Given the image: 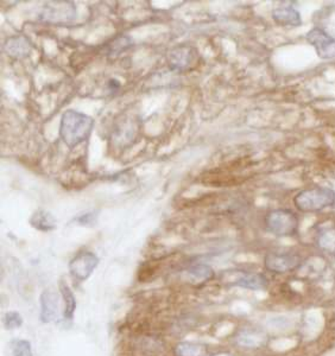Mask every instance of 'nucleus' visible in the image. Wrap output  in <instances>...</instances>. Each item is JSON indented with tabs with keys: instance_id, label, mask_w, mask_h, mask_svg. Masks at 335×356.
<instances>
[{
	"instance_id": "obj_19",
	"label": "nucleus",
	"mask_w": 335,
	"mask_h": 356,
	"mask_svg": "<svg viewBox=\"0 0 335 356\" xmlns=\"http://www.w3.org/2000/svg\"><path fill=\"white\" fill-rule=\"evenodd\" d=\"M5 356H33L31 344L26 340L13 339L8 342Z\"/></svg>"
},
{
	"instance_id": "obj_10",
	"label": "nucleus",
	"mask_w": 335,
	"mask_h": 356,
	"mask_svg": "<svg viewBox=\"0 0 335 356\" xmlns=\"http://www.w3.org/2000/svg\"><path fill=\"white\" fill-rule=\"evenodd\" d=\"M235 344L242 349L264 348L269 343V335L258 328L240 329L235 337Z\"/></svg>"
},
{
	"instance_id": "obj_9",
	"label": "nucleus",
	"mask_w": 335,
	"mask_h": 356,
	"mask_svg": "<svg viewBox=\"0 0 335 356\" xmlns=\"http://www.w3.org/2000/svg\"><path fill=\"white\" fill-rule=\"evenodd\" d=\"M230 284L232 286L262 291L267 290L269 286V280L263 273L250 271H235V275H231Z\"/></svg>"
},
{
	"instance_id": "obj_4",
	"label": "nucleus",
	"mask_w": 335,
	"mask_h": 356,
	"mask_svg": "<svg viewBox=\"0 0 335 356\" xmlns=\"http://www.w3.org/2000/svg\"><path fill=\"white\" fill-rule=\"evenodd\" d=\"M77 18V8L72 1H52L45 5L40 19L53 25L69 24Z\"/></svg>"
},
{
	"instance_id": "obj_15",
	"label": "nucleus",
	"mask_w": 335,
	"mask_h": 356,
	"mask_svg": "<svg viewBox=\"0 0 335 356\" xmlns=\"http://www.w3.org/2000/svg\"><path fill=\"white\" fill-rule=\"evenodd\" d=\"M59 290H60L61 297L63 300L65 309H63V318L67 322L74 320L75 310H77V298L72 289L69 288L68 284L63 278L59 282Z\"/></svg>"
},
{
	"instance_id": "obj_8",
	"label": "nucleus",
	"mask_w": 335,
	"mask_h": 356,
	"mask_svg": "<svg viewBox=\"0 0 335 356\" xmlns=\"http://www.w3.org/2000/svg\"><path fill=\"white\" fill-rule=\"evenodd\" d=\"M198 54L192 45H178L173 49L168 56V65L171 70L186 72L198 63Z\"/></svg>"
},
{
	"instance_id": "obj_5",
	"label": "nucleus",
	"mask_w": 335,
	"mask_h": 356,
	"mask_svg": "<svg viewBox=\"0 0 335 356\" xmlns=\"http://www.w3.org/2000/svg\"><path fill=\"white\" fill-rule=\"evenodd\" d=\"M302 263V257L294 252H270L264 258L265 268L276 275H286L295 271Z\"/></svg>"
},
{
	"instance_id": "obj_7",
	"label": "nucleus",
	"mask_w": 335,
	"mask_h": 356,
	"mask_svg": "<svg viewBox=\"0 0 335 356\" xmlns=\"http://www.w3.org/2000/svg\"><path fill=\"white\" fill-rule=\"evenodd\" d=\"M308 43L315 49V53L321 60L335 58V38L323 29L313 28L306 35Z\"/></svg>"
},
{
	"instance_id": "obj_12",
	"label": "nucleus",
	"mask_w": 335,
	"mask_h": 356,
	"mask_svg": "<svg viewBox=\"0 0 335 356\" xmlns=\"http://www.w3.org/2000/svg\"><path fill=\"white\" fill-rule=\"evenodd\" d=\"M272 18L279 25L296 28L302 25V18L294 5L282 4L272 11Z\"/></svg>"
},
{
	"instance_id": "obj_22",
	"label": "nucleus",
	"mask_w": 335,
	"mask_h": 356,
	"mask_svg": "<svg viewBox=\"0 0 335 356\" xmlns=\"http://www.w3.org/2000/svg\"><path fill=\"white\" fill-rule=\"evenodd\" d=\"M77 223V226L94 227L98 222L97 211H88L85 214L79 215L72 221V223Z\"/></svg>"
},
{
	"instance_id": "obj_21",
	"label": "nucleus",
	"mask_w": 335,
	"mask_h": 356,
	"mask_svg": "<svg viewBox=\"0 0 335 356\" xmlns=\"http://www.w3.org/2000/svg\"><path fill=\"white\" fill-rule=\"evenodd\" d=\"M23 317L18 312H8L3 317V325L6 330H16L23 325Z\"/></svg>"
},
{
	"instance_id": "obj_17",
	"label": "nucleus",
	"mask_w": 335,
	"mask_h": 356,
	"mask_svg": "<svg viewBox=\"0 0 335 356\" xmlns=\"http://www.w3.org/2000/svg\"><path fill=\"white\" fill-rule=\"evenodd\" d=\"M175 356H208L206 344L192 341H182L174 347Z\"/></svg>"
},
{
	"instance_id": "obj_6",
	"label": "nucleus",
	"mask_w": 335,
	"mask_h": 356,
	"mask_svg": "<svg viewBox=\"0 0 335 356\" xmlns=\"http://www.w3.org/2000/svg\"><path fill=\"white\" fill-rule=\"evenodd\" d=\"M99 265V258L93 252L82 251L77 253L69 263L70 275L77 283H84L93 275Z\"/></svg>"
},
{
	"instance_id": "obj_23",
	"label": "nucleus",
	"mask_w": 335,
	"mask_h": 356,
	"mask_svg": "<svg viewBox=\"0 0 335 356\" xmlns=\"http://www.w3.org/2000/svg\"><path fill=\"white\" fill-rule=\"evenodd\" d=\"M210 356H233V354L230 352H218L215 353V354H212V355Z\"/></svg>"
},
{
	"instance_id": "obj_2",
	"label": "nucleus",
	"mask_w": 335,
	"mask_h": 356,
	"mask_svg": "<svg viewBox=\"0 0 335 356\" xmlns=\"http://www.w3.org/2000/svg\"><path fill=\"white\" fill-rule=\"evenodd\" d=\"M294 204L302 213H320L335 206V191L327 186H311L295 195Z\"/></svg>"
},
{
	"instance_id": "obj_16",
	"label": "nucleus",
	"mask_w": 335,
	"mask_h": 356,
	"mask_svg": "<svg viewBox=\"0 0 335 356\" xmlns=\"http://www.w3.org/2000/svg\"><path fill=\"white\" fill-rule=\"evenodd\" d=\"M30 225L37 231L48 233L56 228L57 221L56 218L50 211L38 209L30 218Z\"/></svg>"
},
{
	"instance_id": "obj_18",
	"label": "nucleus",
	"mask_w": 335,
	"mask_h": 356,
	"mask_svg": "<svg viewBox=\"0 0 335 356\" xmlns=\"http://www.w3.org/2000/svg\"><path fill=\"white\" fill-rule=\"evenodd\" d=\"M316 243L322 251L335 255V227H329L320 231Z\"/></svg>"
},
{
	"instance_id": "obj_1",
	"label": "nucleus",
	"mask_w": 335,
	"mask_h": 356,
	"mask_svg": "<svg viewBox=\"0 0 335 356\" xmlns=\"http://www.w3.org/2000/svg\"><path fill=\"white\" fill-rule=\"evenodd\" d=\"M93 127V118L75 110H69L61 119L60 136L65 145L73 149L88 139Z\"/></svg>"
},
{
	"instance_id": "obj_3",
	"label": "nucleus",
	"mask_w": 335,
	"mask_h": 356,
	"mask_svg": "<svg viewBox=\"0 0 335 356\" xmlns=\"http://www.w3.org/2000/svg\"><path fill=\"white\" fill-rule=\"evenodd\" d=\"M267 231L279 238H291L299 233V216L290 209H275L265 216Z\"/></svg>"
},
{
	"instance_id": "obj_11",
	"label": "nucleus",
	"mask_w": 335,
	"mask_h": 356,
	"mask_svg": "<svg viewBox=\"0 0 335 356\" xmlns=\"http://www.w3.org/2000/svg\"><path fill=\"white\" fill-rule=\"evenodd\" d=\"M40 321L42 323H53L59 318L60 302L59 296L50 290H45L40 296Z\"/></svg>"
},
{
	"instance_id": "obj_20",
	"label": "nucleus",
	"mask_w": 335,
	"mask_h": 356,
	"mask_svg": "<svg viewBox=\"0 0 335 356\" xmlns=\"http://www.w3.org/2000/svg\"><path fill=\"white\" fill-rule=\"evenodd\" d=\"M132 45H134L132 38L123 35V36L114 38V41L109 42V45H107V53H109V55L118 56V55L124 53L127 49L131 48Z\"/></svg>"
},
{
	"instance_id": "obj_14",
	"label": "nucleus",
	"mask_w": 335,
	"mask_h": 356,
	"mask_svg": "<svg viewBox=\"0 0 335 356\" xmlns=\"http://www.w3.org/2000/svg\"><path fill=\"white\" fill-rule=\"evenodd\" d=\"M31 49L33 48H31L30 41L26 37L22 36V35L8 38L4 45L5 53L8 54V56L18 58V60L28 57L31 53Z\"/></svg>"
},
{
	"instance_id": "obj_24",
	"label": "nucleus",
	"mask_w": 335,
	"mask_h": 356,
	"mask_svg": "<svg viewBox=\"0 0 335 356\" xmlns=\"http://www.w3.org/2000/svg\"><path fill=\"white\" fill-rule=\"evenodd\" d=\"M334 177H335V174H334Z\"/></svg>"
},
{
	"instance_id": "obj_13",
	"label": "nucleus",
	"mask_w": 335,
	"mask_h": 356,
	"mask_svg": "<svg viewBox=\"0 0 335 356\" xmlns=\"http://www.w3.org/2000/svg\"><path fill=\"white\" fill-rule=\"evenodd\" d=\"M215 275V270L206 264H195L183 271V280L193 285H198L213 280Z\"/></svg>"
}]
</instances>
